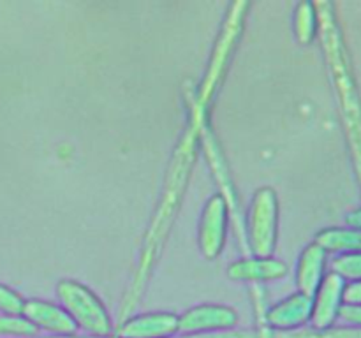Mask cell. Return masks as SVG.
<instances>
[{
  "instance_id": "6da1fadb",
  "label": "cell",
  "mask_w": 361,
  "mask_h": 338,
  "mask_svg": "<svg viewBox=\"0 0 361 338\" xmlns=\"http://www.w3.org/2000/svg\"><path fill=\"white\" fill-rule=\"evenodd\" d=\"M204 122H208V113H201L196 108H190L189 127L185 129L175 154H173L161 201H159L157 210L152 217L150 227H148L143 245H141L136 273H134L129 289L123 296L122 310H120L122 320L129 319L133 310L141 301V296L145 294V289H147L148 278L154 271V266L157 264L166 238L171 231L176 210L182 203V197L185 194L187 183H189L190 178V171H192V165L196 162V154L197 148H200V130Z\"/></svg>"
},
{
  "instance_id": "7a4b0ae2",
  "label": "cell",
  "mask_w": 361,
  "mask_h": 338,
  "mask_svg": "<svg viewBox=\"0 0 361 338\" xmlns=\"http://www.w3.org/2000/svg\"><path fill=\"white\" fill-rule=\"evenodd\" d=\"M317 13V34L321 37L328 69L334 81L335 94L341 106L348 146L351 151L353 165L361 189V97L353 74L351 60L345 48L341 25L335 16V7L330 2L314 4Z\"/></svg>"
},
{
  "instance_id": "3957f363",
  "label": "cell",
  "mask_w": 361,
  "mask_h": 338,
  "mask_svg": "<svg viewBox=\"0 0 361 338\" xmlns=\"http://www.w3.org/2000/svg\"><path fill=\"white\" fill-rule=\"evenodd\" d=\"M247 11H249V2L238 0V2H233L229 6L228 13H226L221 30H219L217 39H215L204 76L201 80L196 95H194L192 108H196L197 111L208 113L212 101L217 95V90L221 88L222 81H224L229 63L233 60V53H235L236 46H238L240 39H242Z\"/></svg>"
},
{
  "instance_id": "277c9868",
  "label": "cell",
  "mask_w": 361,
  "mask_h": 338,
  "mask_svg": "<svg viewBox=\"0 0 361 338\" xmlns=\"http://www.w3.org/2000/svg\"><path fill=\"white\" fill-rule=\"evenodd\" d=\"M56 296L78 330H83L92 338H109L115 334L109 312L87 285L76 280H60Z\"/></svg>"
},
{
  "instance_id": "5b68a950",
  "label": "cell",
  "mask_w": 361,
  "mask_h": 338,
  "mask_svg": "<svg viewBox=\"0 0 361 338\" xmlns=\"http://www.w3.org/2000/svg\"><path fill=\"white\" fill-rule=\"evenodd\" d=\"M245 234L249 252L268 259L274 256L279 234V197L271 187L256 190L245 217Z\"/></svg>"
},
{
  "instance_id": "8992f818",
  "label": "cell",
  "mask_w": 361,
  "mask_h": 338,
  "mask_svg": "<svg viewBox=\"0 0 361 338\" xmlns=\"http://www.w3.org/2000/svg\"><path fill=\"white\" fill-rule=\"evenodd\" d=\"M200 146L203 148L204 155H207V162L212 169L215 182L219 187V196L224 199L226 206H228L229 217L235 222V231L238 232V242L245 252H249V243H247L245 234V215L242 211V204H240L238 192H236L235 182H233L231 171H229L228 161L224 157L221 144H219L217 136L212 130L210 123L204 122L200 130Z\"/></svg>"
},
{
  "instance_id": "52a82bcc",
  "label": "cell",
  "mask_w": 361,
  "mask_h": 338,
  "mask_svg": "<svg viewBox=\"0 0 361 338\" xmlns=\"http://www.w3.org/2000/svg\"><path fill=\"white\" fill-rule=\"evenodd\" d=\"M238 323V313L226 305H197L178 317V333L182 337L190 334H212L233 331Z\"/></svg>"
},
{
  "instance_id": "ba28073f",
  "label": "cell",
  "mask_w": 361,
  "mask_h": 338,
  "mask_svg": "<svg viewBox=\"0 0 361 338\" xmlns=\"http://www.w3.org/2000/svg\"><path fill=\"white\" fill-rule=\"evenodd\" d=\"M229 211L219 194L207 201L197 227V245L204 259H217L226 243Z\"/></svg>"
},
{
  "instance_id": "9c48e42d",
  "label": "cell",
  "mask_w": 361,
  "mask_h": 338,
  "mask_svg": "<svg viewBox=\"0 0 361 338\" xmlns=\"http://www.w3.org/2000/svg\"><path fill=\"white\" fill-rule=\"evenodd\" d=\"M348 282L337 273L330 271L324 275L323 282L312 296V330H328L338 319L342 305H344V289Z\"/></svg>"
},
{
  "instance_id": "30bf717a",
  "label": "cell",
  "mask_w": 361,
  "mask_h": 338,
  "mask_svg": "<svg viewBox=\"0 0 361 338\" xmlns=\"http://www.w3.org/2000/svg\"><path fill=\"white\" fill-rule=\"evenodd\" d=\"M178 334V315L171 312H152L122 320L115 338H173Z\"/></svg>"
},
{
  "instance_id": "8fae6325",
  "label": "cell",
  "mask_w": 361,
  "mask_h": 338,
  "mask_svg": "<svg viewBox=\"0 0 361 338\" xmlns=\"http://www.w3.org/2000/svg\"><path fill=\"white\" fill-rule=\"evenodd\" d=\"M312 317V298L295 292L267 310L264 327L271 331L302 330Z\"/></svg>"
},
{
  "instance_id": "7c38bea8",
  "label": "cell",
  "mask_w": 361,
  "mask_h": 338,
  "mask_svg": "<svg viewBox=\"0 0 361 338\" xmlns=\"http://www.w3.org/2000/svg\"><path fill=\"white\" fill-rule=\"evenodd\" d=\"M23 317L37 326V330L51 333V337H74L78 333V326L62 306L42 299H27Z\"/></svg>"
},
{
  "instance_id": "4fadbf2b",
  "label": "cell",
  "mask_w": 361,
  "mask_h": 338,
  "mask_svg": "<svg viewBox=\"0 0 361 338\" xmlns=\"http://www.w3.org/2000/svg\"><path fill=\"white\" fill-rule=\"evenodd\" d=\"M288 275V266L282 261L268 257H245L229 264L228 277L238 282H270L284 278Z\"/></svg>"
},
{
  "instance_id": "5bb4252c",
  "label": "cell",
  "mask_w": 361,
  "mask_h": 338,
  "mask_svg": "<svg viewBox=\"0 0 361 338\" xmlns=\"http://www.w3.org/2000/svg\"><path fill=\"white\" fill-rule=\"evenodd\" d=\"M324 268H326V252L316 243H310L303 249L296 268V285L298 292L310 296L316 294L317 287L324 278Z\"/></svg>"
},
{
  "instance_id": "9a60e30c",
  "label": "cell",
  "mask_w": 361,
  "mask_h": 338,
  "mask_svg": "<svg viewBox=\"0 0 361 338\" xmlns=\"http://www.w3.org/2000/svg\"><path fill=\"white\" fill-rule=\"evenodd\" d=\"M316 245H319L324 252L356 254L361 252V231L355 227H328L316 234Z\"/></svg>"
},
{
  "instance_id": "2e32d148",
  "label": "cell",
  "mask_w": 361,
  "mask_h": 338,
  "mask_svg": "<svg viewBox=\"0 0 361 338\" xmlns=\"http://www.w3.org/2000/svg\"><path fill=\"white\" fill-rule=\"evenodd\" d=\"M293 28L298 42L310 44L317 35V13L312 2H300L295 9Z\"/></svg>"
},
{
  "instance_id": "e0dca14e",
  "label": "cell",
  "mask_w": 361,
  "mask_h": 338,
  "mask_svg": "<svg viewBox=\"0 0 361 338\" xmlns=\"http://www.w3.org/2000/svg\"><path fill=\"white\" fill-rule=\"evenodd\" d=\"M270 338H361V327L341 326L328 330H295V331H271Z\"/></svg>"
},
{
  "instance_id": "ac0fdd59",
  "label": "cell",
  "mask_w": 361,
  "mask_h": 338,
  "mask_svg": "<svg viewBox=\"0 0 361 338\" xmlns=\"http://www.w3.org/2000/svg\"><path fill=\"white\" fill-rule=\"evenodd\" d=\"M37 326L23 315H0V337L37 338Z\"/></svg>"
},
{
  "instance_id": "d6986e66",
  "label": "cell",
  "mask_w": 361,
  "mask_h": 338,
  "mask_svg": "<svg viewBox=\"0 0 361 338\" xmlns=\"http://www.w3.org/2000/svg\"><path fill=\"white\" fill-rule=\"evenodd\" d=\"M331 271L345 282L361 280V252L342 254L331 261Z\"/></svg>"
},
{
  "instance_id": "ffe728a7",
  "label": "cell",
  "mask_w": 361,
  "mask_h": 338,
  "mask_svg": "<svg viewBox=\"0 0 361 338\" xmlns=\"http://www.w3.org/2000/svg\"><path fill=\"white\" fill-rule=\"evenodd\" d=\"M25 299L13 289L0 284V310L6 315H23Z\"/></svg>"
},
{
  "instance_id": "44dd1931",
  "label": "cell",
  "mask_w": 361,
  "mask_h": 338,
  "mask_svg": "<svg viewBox=\"0 0 361 338\" xmlns=\"http://www.w3.org/2000/svg\"><path fill=\"white\" fill-rule=\"evenodd\" d=\"M48 338H76V337H48ZM92 338V337H90ZM115 338V337H109ZM182 338H261L259 331L254 330H243V331H224V333H212V334H190V337H182Z\"/></svg>"
},
{
  "instance_id": "7402d4cb",
  "label": "cell",
  "mask_w": 361,
  "mask_h": 338,
  "mask_svg": "<svg viewBox=\"0 0 361 338\" xmlns=\"http://www.w3.org/2000/svg\"><path fill=\"white\" fill-rule=\"evenodd\" d=\"M338 319L345 323V326L361 327V305L344 303L341 312H338Z\"/></svg>"
},
{
  "instance_id": "603a6c76",
  "label": "cell",
  "mask_w": 361,
  "mask_h": 338,
  "mask_svg": "<svg viewBox=\"0 0 361 338\" xmlns=\"http://www.w3.org/2000/svg\"><path fill=\"white\" fill-rule=\"evenodd\" d=\"M344 303L361 305V280L349 282L344 289Z\"/></svg>"
},
{
  "instance_id": "cb8c5ba5",
  "label": "cell",
  "mask_w": 361,
  "mask_h": 338,
  "mask_svg": "<svg viewBox=\"0 0 361 338\" xmlns=\"http://www.w3.org/2000/svg\"><path fill=\"white\" fill-rule=\"evenodd\" d=\"M345 222H348L349 227L360 229V231H361V208H358V210H355V211H351V213L345 217Z\"/></svg>"
}]
</instances>
